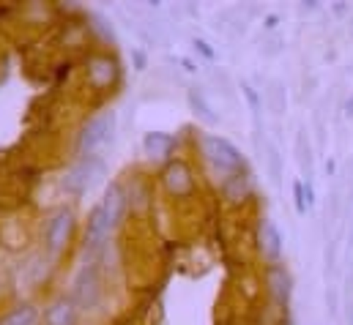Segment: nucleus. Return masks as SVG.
<instances>
[{
    "mask_svg": "<svg viewBox=\"0 0 353 325\" xmlns=\"http://www.w3.org/2000/svg\"><path fill=\"white\" fill-rule=\"evenodd\" d=\"M74 295L83 306H93L96 298H99V279H96V271L93 268H85L80 276H77V284H74Z\"/></svg>",
    "mask_w": 353,
    "mask_h": 325,
    "instance_id": "obj_12",
    "label": "nucleus"
},
{
    "mask_svg": "<svg viewBox=\"0 0 353 325\" xmlns=\"http://www.w3.org/2000/svg\"><path fill=\"white\" fill-rule=\"evenodd\" d=\"M88 80L93 87H110L118 80V63L107 55H96L88 61Z\"/></svg>",
    "mask_w": 353,
    "mask_h": 325,
    "instance_id": "obj_8",
    "label": "nucleus"
},
{
    "mask_svg": "<svg viewBox=\"0 0 353 325\" xmlns=\"http://www.w3.org/2000/svg\"><path fill=\"white\" fill-rule=\"evenodd\" d=\"M112 132H115V112L112 109H101L99 115H93L77 137L80 156L83 159H96V154H101L104 145L112 140Z\"/></svg>",
    "mask_w": 353,
    "mask_h": 325,
    "instance_id": "obj_2",
    "label": "nucleus"
},
{
    "mask_svg": "<svg viewBox=\"0 0 353 325\" xmlns=\"http://www.w3.org/2000/svg\"><path fill=\"white\" fill-rule=\"evenodd\" d=\"M99 169H101V164L96 162V159H83V162L77 164V167L63 178V186H66L69 191H83L85 186H90L93 172H99Z\"/></svg>",
    "mask_w": 353,
    "mask_h": 325,
    "instance_id": "obj_10",
    "label": "nucleus"
},
{
    "mask_svg": "<svg viewBox=\"0 0 353 325\" xmlns=\"http://www.w3.org/2000/svg\"><path fill=\"white\" fill-rule=\"evenodd\" d=\"M301 189H304L301 183H296V186H293V191H296V208H299V213H304V194H301Z\"/></svg>",
    "mask_w": 353,
    "mask_h": 325,
    "instance_id": "obj_16",
    "label": "nucleus"
},
{
    "mask_svg": "<svg viewBox=\"0 0 353 325\" xmlns=\"http://www.w3.org/2000/svg\"><path fill=\"white\" fill-rule=\"evenodd\" d=\"M194 47H200V52H203V55H208V58L214 55V52L208 50V44H205V41H194Z\"/></svg>",
    "mask_w": 353,
    "mask_h": 325,
    "instance_id": "obj_17",
    "label": "nucleus"
},
{
    "mask_svg": "<svg viewBox=\"0 0 353 325\" xmlns=\"http://www.w3.org/2000/svg\"><path fill=\"white\" fill-rule=\"evenodd\" d=\"M258 251L268 265L279 262V254H282V235L276 230V224L271 219H263L261 227H258Z\"/></svg>",
    "mask_w": 353,
    "mask_h": 325,
    "instance_id": "obj_5",
    "label": "nucleus"
},
{
    "mask_svg": "<svg viewBox=\"0 0 353 325\" xmlns=\"http://www.w3.org/2000/svg\"><path fill=\"white\" fill-rule=\"evenodd\" d=\"M143 145H145V154H148L151 159H165V156L176 148V137L162 134V132H151Z\"/></svg>",
    "mask_w": 353,
    "mask_h": 325,
    "instance_id": "obj_13",
    "label": "nucleus"
},
{
    "mask_svg": "<svg viewBox=\"0 0 353 325\" xmlns=\"http://www.w3.org/2000/svg\"><path fill=\"white\" fill-rule=\"evenodd\" d=\"M162 180H165V189L176 197H186L192 194L194 189V178H192V169L183 162H170L162 172Z\"/></svg>",
    "mask_w": 353,
    "mask_h": 325,
    "instance_id": "obj_4",
    "label": "nucleus"
},
{
    "mask_svg": "<svg viewBox=\"0 0 353 325\" xmlns=\"http://www.w3.org/2000/svg\"><path fill=\"white\" fill-rule=\"evenodd\" d=\"M72 233H74V211L72 208H58L50 219H47V227H44V246L52 257H58L69 241H72Z\"/></svg>",
    "mask_w": 353,
    "mask_h": 325,
    "instance_id": "obj_3",
    "label": "nucleus"
},
{
    "mask_svg": "<svg viewBox=\"0 0 353 325\" xmlns=\"http://www.w3.org/2000/svg\"><path fill=\"white\" fill-rule=\"evenodd\" d=\"M200 151H203L205 162L211 164V169L216 175H222V180L244 172V156H241V151L230 140H225L219 134H203L200 137Z\"/></svg>",
    "mask_w": 353,
    "mask_h": 325,
    "instance_id": "obj_1",
    "label": "nucleus"
},
{
    "mask_svg": "<svg viewBox=\"0 0 353 325\" xmlns=\"http://www.w3.org/2000/svg\"><path fill=\"white\" fill-rule=\"evenodd\" d=\"M36 323H39V309L33 304H19L6 317H0V325H36Z\"/></svg>",
    "mask_w": 353,
    "mask_h": 325,
    "instance_id": "obj_14",
    "label": "nucleus"
},
{
    "mask_svg": "<svg viewBox=\"0 0 353 325\" xmlns=\"http://www.w3.org/2000/svg\"><path fill=\"white\" fill-rule=\"evenodd\" d=\"M110 233H112V227L107 224V219H104L101 208L96 205L88 216V227H85V246H88V249H99V246L107 241V235H110Z\"/></svg>",
    "mask_w": 353,
    "mask_h": 325,
    "instance_id": "obj_11",
    "label": "nucleus"
},
{
    "mask_svg": "<svg viewBox=\"0 0 353 325\" xmlns=\"http://www.w3.org/2000/svg\"><path fill=\"white\" fill-rule=\"evenodd\" d=\"M265 284H268V293H271V298H274L276 304H288V301H290L293 279H290V273H288L285 265H279V262L268 265V268H265Z\"/></svg>",
    "mask_w": 353,
    "mask_h": 325,
    "instance_id": "obj_7",
    "label": "nucleus"
},
{
    "mask_svg": "<svg viewBox=\"0 0 353 325\" xmlns=\"http://www.w3.org/2000/svg\"><path fill=\"white\" fill-rule=\"evenodd\" d=\"M101 213H104V219H107V224L115 230L118 224H121V219H123V213H126V191L121 189V183H110L107 186V191H104V200H101Z\"/></svg>",
    "mask_w": 353,
    "mask_h": 325,
    "instance_id": "obj_6",
    "label": "nucleus"
},
{
    "mask_svg": "<svg viewBox=\"0 0 353 325\" xmlns=\"http://www.w3.org/2000/svg\"><path fill=\"white\" fill-rule=\"evenodd\" d=\"M222 191H225V197L230 202H244V197L250 194V178L244 172H239V175L222 180Z\"/></svg>",
    "mask_w": 353,
    "mask_h": 325,
    "instance_id": "obj_15",
    "label": "nucleus"
},
{
    "mask_svg": "<svg viewBox=\"0 0 353 325\" xmlns=\"http://www.w3.org/2000/svg\"><path fill=\"white\" fill-rule=\"evenodd\" d=\"M77 320H80V315H77L74 298H58L44 312V323L47 325H77Z\"/></svg>",
    "mask_w": 353,
    "mask_h": 325,
    "instance_id": "obj_9",
    "label": "nucleus"
}]
</instances>
